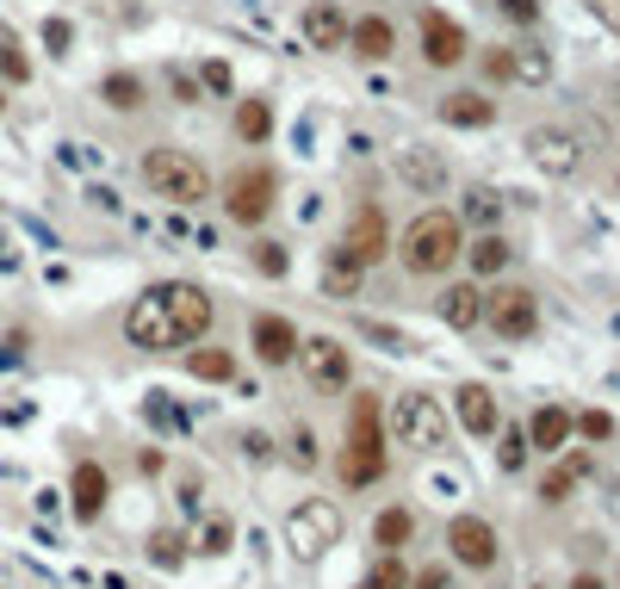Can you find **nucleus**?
<instances>
[{
  "instance_id": "423d86ee",
  "label": "nucleus",
  "mask_w": 620,
  "mask_h": 589,
  "mask_svg": "<svg viewBox=\"0 0 620 589\" xmlns=\"http://www.w3.org/2000/svg\"><path fill=\"white\" fill-rule=\"evenodd\" d=\"M286 540H292L298 558H323L329 546L341 540V509H335V503H323V496L298 503V509L286 515Z\"/></svg>"
},
{
  "instance_id": "72a5a7b5",
  "label": "nucleus",
  "mask_w": 620,
  "mask_h": 589,
  "mask_svg": "<svg viewBox=\"0 0 620 589\" xmlns=\"http://www.w3.org/2000/svg\"><path fill=\"white\" fill-rule=\"evenodd\" d=\"M527 453H534V447H527V428H509V434H503V453H496V459H503V472H521Z\"/></svg>"
},
{
  "instance_id": "8fccbe9b",
  "label": "nucleus",
  "mask_w": 620,
  "mask_h": 589,
  "mask_svg": "<svg viewBox=\"0 0 620 589\" xmlns=\"http://www.w3.org/2000/svg\"><path fill=\"white\" fill-rule=\"evenodd\" d=\"M0 112H7V93H0Z\"/></svg>"
},
{
  "instance_id": "7c9ffc66",
  "label": "nucleus",
  "mask_w": 620,
  "mask_h": 589,
  "mask_svg": "<svg viewBox=\"0 0 620 589\" xmlns=\"http://www.w3.org/2000/svg\"><path fill=\"white\" fill-rule=\"evenodd\" d=\"M360 589H410V571L397 565V552H385L366 577H360Z\"/></svg>"
},
{
  "instance_id": "dca6fc26",
  "label": "nucleus",
  "mask_w": 620,
  "mask_h": 589,
  "mask_svg": "<svg viewBox=\"0 0 620 589\" xmlns=\"http://www.w3.org/2000/svg\"><path fill=\"white\" fill-rule=\"evenodd\" d=\"M304 44L310 50H341L348 44V13L335 0H310L304 7Z\"/></svg>"
},
{
  "instance_id": "a18cd8bd",
  "label": "nucleus",
  "mask_w": 620,
  "mask_h": 589,
  "mask_svg": "<svg viewBox=\"0 0 620 589\" xmlns=\"http://www.w3.org/2000/svg\"><path fill=\"white\" fill-rule=\"evenodd\" d=\"M292 459H298V465H317V441H310V428H298V441H292Z\"/></svg>"
},
{
  "instance_id": "20e7f679",
  "label": "nucleus",
  "mask_w": 620,
  "mask_h": 589,
  "mask_svg": "<svg viewBox=\"0 0 620 589\" xmlns=\"http://www.w3.org/2000/svg\"><path fill=\"white\" fill-rule=\"evenodd\" d=\"M341 478L348 484H372L385 478V434H379V397L354 403V422H348V453H341Z\"/></svg>"
},
{
  "instance_id": "a19ab883",
  "label": "nucleus",
  "mask_w": 620,
  "mask_h": 589,
  "mask_svg": "<svg viewBox=\"0 0 620 589\" xmlns=\"http://www.w3.org/2000/svg\"><path fill=\"white\" fill-rule=\"evenodd\" d=\"M255 261H261V273H286V248H279V242H261V255H255Z\"/></svg>"
},
{
  "instance_id": "6e6552de",
  "label": "nucleus",
  "mask_w": 620,
  "mask_h": 589,
  "mask_svg": "<svg viewBox=\"0 0 620 589\" xmlns=\"http://www.w3.org/2000/svg\"><path fill=\"white\" fill-rule=\"evenodd\" d=\"M385 248H391V224L379 205H360L354 217H348V230H341V248L335 255H348L354 267H372V261H385Z\"/></svg>"
},
{
  "instance_id": "412c9836",
  "label": "nucleus",
  "mask_w": 620,
  "mask_h": 589,
  "mask_svg": "<svg viewBox=\"0 0 620 589\" xmlns=\"http://www.w3.org/2000/svg\"><path fill=\"white\" fill-rule=\"evenodd\" d=\"M441 323L447 329H478L484 323V292L478 286H447V292H441Z\"/></svg>"
},
{
  "instance_id": "58836bf2",
  "label": "nucleus",
  "mask_w": 620,
  "mask_h": 589,
  "mask_svg": "<svg viewBox=\"0 0 620 589\" xmlns=\"http://www.w3.org/2000/svg\"><path fill=\"white\" fill-rule=\"evenodd\" d=\"M69 38H75V31H69V19H44V44H50V56H62V50H69Z\"/></svg>"
},
{
  "instance_id": "39448f33",
  "label": "nucleus",
  "mask_w": 620,
  "mask_h": 589,
  "mask_svg": "<svg viewBox=\"0 0 620 589\" xmlns=\"http://www.w3.org/2000/svg\"><path fill=\"white\" fill-rule=\"evenodd\" d=\"M391 434H397V447L441 453L447 447V410L434 397H422V391H410V397H397V410H391Z\"/></svg>"
},
{
  "instance_id": "393cba45",
  "label": "nucleus",
  "mask_w": 620,
  "mask_h": 589,
  "mask_svg": "<svg viewBox=\"0 0 620 589\" xmlns=\"http://www.w3.org/2000/svg\"><path fill=\"white\" fill-rule=\"evenodd\" d=\"M186 372L205 379V385H224V379H236V360L224 348H199V354H186Z\"/></svg>"
},
{
  "instance_id": "f8f14e48",
  "label": "nucleus",
  "mask_w": 620,
  "mask_h": 589,
  "mask_svg": "<svg viewBox=\"0 0 620 589\" xmlns=\"http://www.w3.org/2000/svg\"><path fill=\"white\" fill-rule=\"evenodd\" d=\"M447 552L459 558L465 571H490L496 565V527L478 521V515H459V521L447 527Z\"/></svg>"
},
{
  "instance_id": "b1692460",
  "label": "nucleus",
  "mask_w": 620,
  "mask_h": 589,
  "mask_svg": "<svg viewBox=\"0 0 620 589\" xmlns=\"http://www.w3.org/2000/svg\"><path fill=\"white\" fill-rule=\"evenodd\" d=\"M465 261L478 267L484 279H496V273H503V267H509V242H503V236L490 230V236H478V242L465 248Z\"/></svg>"
},
{
  "instance_id": "bb28decb",
  "label": "nucleus",
  "mask_w": 620,
  "mask_h": 589,
  "mask_svg": "<svg viewBox=\"0 0 620 589\" xmlns=\"http://www.w3.org/2000/svg\"><path fill=\"white\" fill-rule=\"evenodd\" d=\"M267 131H273L267 100H242V106H236V137H242V143H267Z\"/></svg>"
},
{
  "instance_id": "cd10ccee",
  "label": "nucleus",
  "mask_w": 620,
  "mask_h": 589,
  "mask_svg": "<svg viewBox=\"0 0 620 589\" xmlns=\"http://www.w3.org/2000/svg\"><path fill=\"white\" fill-rule=\"evenodd\" d=\"M416 534V521H410V509H379V521H372V540L385 546V552H397L403 540Z\"/></svg>"
},
{
  "instance_id": "a211bd4d",
  "label": "nucleus",
  "mask_w": 620,
  "mask_h": 589,
  "mask_svg": "<svg viewBox=\"0 0 620 589\" xmlns=\"http://www.w3.org/2000/svg\"><path fill=\"white\" fill-rule=\"evenodd\" d=\"M255 354H261L267 366L298 360V329L286 323V317H255Z\"/></svg>"
},
{
  "instance_id": "2f4dec72",
  "label": "nucleus",
  "mask_w": 620,
  "mask_h": 589,
  "mask_svg": "<svg viewBox=\"0 0 620 589\" xmlns=\"http://www.w3.org/2000/svg\"><path fill=\"white\" fill-rule=\"evenodd\" d=\"M0 81H7V87H19V81H31V62H25V50H19L13 38H7V31H0Z\"/></svg>"
},
{
  "instance_id": "c9c22d12",
  "label": "nucleus",
  "mask_w": 620,
  "mask_h": 589,
  "mask_svg": "<svg viewBox=\"0 0 620 589\" xmlns=\"http://www.w3.org/2000/svg\"><path fill=\"white\" fill-rule=\"evenodd\" d=\"M149 552H155V565H168V571H174V565H180V534H155V540H149Z\"/></svg>"
},
{
  "instance_id": "2eb2a0df",
  "label": "nucleus",
  "mask_w": 620,
  "mask_h": 589,
  "mask_svg": "<svg viewBox=\"0 0 620 589\" xmlns=\"http://www.w3.org/2000/svg\"><path fill=\"white\" fill-rule=\"evenodd\" d=\"M422 56H428L434 69L465 62V31L453 25V19H441V13H422Z\"/></svg>"
},
{
  "instance_id": "6ab92c4d",
  "label": "nucleus",
  "mask_w": 620,
  "mask_h": 589,
  "mask_svg": "<svg viewBox=\"0 0 620 589\" xmlns=\"http://www.w3.org/2000/svg\"><path fill=\"white\" fill-rule=\"evenodd\" d=\"M565 441H571V410L546 403V410H534V416H527V447H540V453H565Z\"/></svg>"
},
{
  "instance_id": "f03ea898",
  "label": "nucleus",
  "mask_w": 620,
  "mask_h": 589,
  "mask_svg": "<svg viewBox=\"0 0 620 589\" xmlns=\"http://www.w3.org/2000/svg\"><path fill=\"white\" fill-rule=\"evenodd\" d=\"M403 267L410 273H422V279H441L453 261L465 255V236H459V217L453 211H422L410 230H403Z\"/></svg>"
},
{
  "instance_id": "9b49d317",
  "label": "nucleus",
  "mask_w": 620,
  "mask_h": 589,
  "mask_svg": "<svg viewBox=\"0 0 620 589\" xmlns=\"http://www.w3.org/2000/svg\"><path fill=\"white\" fill-rule=\"evenodd\" d=\"M224 211L236 217V224H261L267 211H273V174L267 168H242V174H230V186H224Z\"/></svg>"
},
{
  "instance_id": "79ce46f5",
  "label": "nucleus",
  "mask_w": 620,
  "mask_h": 589,
  "mask_svg": "<svg viewBox=\"0 0 620 589\" xmlns=\"http://www.w3.org/2000/svg\"><path fill=\"white\" fill-rule=\"evenodd\" d=\"M583 7H589L596 19H602L608 31H620V0H583Z\"/></svg>"
},
{
  "instance_id": "ea45409f",
  "label": "nucleus",
  "mask_w": 620,
  "mask_h": 589,
  "mask_svg": "<svg viewBox=\"0 0 620 589\" xmlns=\"http://www.w3.org/2000/svg\"><path fill=\"white\" fill-rule=\"evenodd\" d=\"M410 589H453V577H447V565H428V571L410 577Z\"/></svg>"
},
{
  "instance_id": "4c0bfd02",
  "label": "nucleus",
  "mask_w": 620,
  "mask_h": 589,
  "mask_svg": "<svg viewBox=\"0 0 620 589\" xmlns=\"http://www.w3.org/2000/svg\"><path fill=\"white\" fill-rule=\"evenodd\" d=\"M503 7V19H515V25H534L540 19V0H496Z\"/></svg>"
},
{
  "instance_id": "c85d7f7f",
  "label": "nucleus",
  "mask_w": 620,
  "mask_h": 589,
  "mask_svg": "<svg viewBox=\"0 0 620 589\" xmlns=\"http://www.w3.org/2000/svg\"><path fill=\"white\" fill-rule=\"evenodd\" d=\"M323 292H329V298H354V292H360V267L348 261V255H329V267H323Z\"/></svg>"
},
{
  "instance_id": "49530a36",
  "label": "nucleus",
  "mask_w": 620,
  "mask_h": 589,
  "mask_svg": "<svg viewBox=\"0 0 620 589\" xmlns=\"http://www.w3.org/2000/svg\"><path fill=\"white\" fill-rule=\"evenodd\" d=\"M484 75H490V81H509V50H490V56H484Z\"/></svg>"
},
{
  "instance_id": "c756f323",
  "label": "nucleus",
  "mask_w": 620,
  "mask_h": 589,
  "mask_svg": "<svg viewBox=\"0 0 620 589\" xmlns=\"http://www.w3.org/2000/svg\"><path fill=\"white\" fill-rule=\"evenodd\" d=\"M100 100L118 106V112H131V106H143V81L137 75H106L100 81Z\"/></svg>"
},
{
  "instance_id": "de8ad7c7",
  "label": "nucleus",
  "mask_w": 620,
  "mask_h": 589,
  "mask_svg": "<svg viewBox=\"0 0 620 589\" xmlns=\"http://www.w3.org/2000/svg\"><path fill=\"white\" fill-rule=\"evenodd\" d=\"M242 453H248V459H267V453H273V441H267V434H242Z\"/></svg>"
},
{
  "instance_id": "37998d69",
  "label": "nucleus",
  "mask_w": 620,
  "mask_h": 589,
  "mask_svg": "<svg viewBox=\"0 0 620 589\" xmlns=\"http://www.w3.org/2000/svg\"><path fill=\"white\" fill-rule=\"evenodd\" d=\"M205 87H211V93H230V69H224V62H205Z\"/></svg>"
},
{
  "instance_id": "a878e982",
  "label": "nucleus",
  "mask_w": 620,
  "mask_h": 589,
  "mask_svg": "<svg viewBox=\"0 0 620 589\" xmlns=\"http://www.w3.org/2000/svg\"><path fill=\"white\" fill-rule=\"evenodd\" d=\"M577 478H589V453H571V459L558 465V472H546L540 496H546V503H565V496H571V484H577Z\"/></svg>"
},
{
  "instance_id": "e433bc0d",
  "label": "nucleus",
  "mask_w": 620,
  "mask_h": 589,
  "mask_svg": "<svg viewBox=\"0 0 620 589\" xmlns=\"http://www.w3.org/2000/svg\"><path fill=\"white\" fill-rule=\"evenodd\" d=\"M199 552H230V521H205V540H199Z\"/></svg>"
},
{
  "instance_id": "0eeeda50",
  "label": "nucleus",
  "mask_w": 620,
  "mask_h": 589,
  "mask_svg": "<svg viewBox=\"0 0 620 589\" xmlns=\"http://www.w3.org/2000/svg\"><path fill=\"white\" fill-rule=\"evenodd\" d=\"M484 323L509 341H527L540 329V298L527 292V286H496V292H484Z\"/></svg>"
},
{
  "instance_id": "09e8293b",
  "label": "nucleus",
  "mask_w": 620,
  "mask_h": 589,
  "mask_svg": "<svg viewBox=\"0 0 620 589\" xmlns=\"http://www.w3.org/2000/svg\"><path fill=\"white\" fill-rule=\"evenodd\" d=\"M571 589H602V583H596V577H577V583Z\"/></svg>"
},
{
  "instance_id": "f257e3e1",
  "label": "nucleus",
  "mask_w": 620,
  "mask_h": 589,
  "mask_svg": "<svg viewBox=\"0 0 620 589\" xmlns=\"http://www.w3.org/2000/svg\"><path fill=\"white\" fill-rule=\"evenodd\" d=\"M211 292L205 286H186V279H162L149 292L131 298L124 310V341L143 348V354H168V348H193V341L211 329Z\"/></svg>"
},
{
  "instance_id": "ddd939ff",
  "label": "nucleus",
  "mask_w": 620,
  "mask_h": 589,
  "mask_svg": "<svg viewBox=\"0 0 620 589\" xmlns=\"http://www.w3.org/2000/svg\"><path fill=\"white\" fill-rule=\"evenodd\" d=\"M106 496H112V478H106V472H100L93 459H81L75 478H69V509H75V521H100Z\"/></svg>"
},
{
  "instance_id": "5701e85b",
  "label": "nucleus",
  "mask_w": 620,
  "mask_h": 589,
  "mask_svg": "<svg viewBox=\"0 0 620 589\" xmlns=\"http://www.w3.org/2000/svg\"><path fill=\"white\" fill-rule=\"evenodd\" d=\"M509 81L546 87V81H552V56H546L540 44H515V50H509Z\"/></svg>"
},
{
  "instance_id": "4be33fe9",
  "label": "nucleus",
  "mask_w": 620,
  "mask_h": 589,
  "mask_svg": "<svg viewBox=\"0 0 620 589\" xmlns=\"http://www.w3.org/2000/svg\"><path fill=\"white\" fill-rule=\"evenodd\" d=\"M459 428L465 434H496V397L484 385H459Z\"/></svg>"
},
{
  "instance_id": "473e14b6",
  "label": "nucleus",
  "mask_w": 620,
  "mask_h": 589,
  "mask_svg": "<svg viewBox=\"0 0 620 589\" xmlns=\"http://www.w3.org/2000/svg\"><path fill=\"white\" fill-rule=\"evenodd\" d=\"M465 217H472V224H484V230H490L496 217H503V199H496L490 186H472V193H465Z\"/></svg>"
},
{
  "instance_id": "1a4fd4ad",
  "label": "nucleus",
  "mask_w": 620,
  "mask_h": 589,
  "mask_svg": "<svg viewBox=\"0 0 620 589\" xmlns=\"http://www.w3.org/2000/svg\"><path fill=\"white\" fill-rule=\"evenodd\" d=\"M298 366H304V379L317 391H348V379H354V366H348V348H341L335 335L298 341Z\"/></svg>"
},
{
  "instance_id": "f3484780",
  "label": "nucleus",
  "mask_w": 620,
  "mask_h": 589,
  "mask_svg": "<svg viewBox=\"0 0 620 589\" xmlns=\"http://www.w3.org/2000/svg\"><path fill=\"white\" fill-rule=\"evenodd\" d=\"M348 50H354V56H366V62H385L391 50H397V25H391V19H379V13L354 19V25H348Z\"/></svg>"
},
{
  "instance_id": "aec40b11",
  "label": "nucleus",
  "mask_w": 620,
  "mask_h": 589,
  "mask_svg": "<svg viewBox=\"0 0 620 589\" xmlns=\"http://www.w3.org/2000/svg\"><path fill=\"white\" fill-rule=\"evenodd\" d=\"M490 118H496V100H484V93H447V100H441V124H459V131H484Z\"/></svg>"
},
{
  "instance_id": "4468645a",
  "label": "nucleus",
  "mask_w": 620,
  "mask_h": 589,
  "mask_svg": "<svg viewBox=\"0 0 620 589\" xmlns=\"http://www.w3.org/2000/svg\"><path fill=\"white\" fill-rule=\"evenodd\" d=\"M397 180L416 186V193H441L447 186V162L434 149H422V143H403L397 149Z\"/></svg>"
},
{
  "instance_id": "7ed1b4c3",
  "label": "nucleus",
  "mask_w": 620,
  "mask_h": 589,
  "mask_svg": "<svg viewBox=\"0 0 620 589\" xmlns=\"http://www.w3.org/2000/svg\"><path fill=\"white\" fill-rule=\"evenodd\" d=\"M143 186L168 205H199L211 199V174L199 168V155L186 149H149L143 155Z\"/></svg>"
},
{
  "instance_id": "c03bdc74",
  "label": "nucleus",
  "mask_w": 620,
  "mask_h": 589,
  "mask_svg": "<svg viewBox=\"0 0 620 589\" xmlns=\"http://www.w3.org/2000/svg\"><path fill=\"white\" fill-rule=\"evenodd\" d=\"M168 87H174V100H180V106H193V100H199V87H193V75H180V69H174V75H168Z\"/></svg>"
},
{
  "instance_id": "f704fd0d",
  "label": "nucleus",
  "mask_w": 620,
  "mask_h": 589,
  "mask_svg": "<svg viewBox=\"0 0 620 589\" xmlns=\"http://www.w3.org/2000/svg\"><path fill=\"white\" fill-rule=\"evenodd\" d=\"M571 428L589 434V441H608V434H614V422H608L602 410H583V416H571Z\"/></svg>"
},
{
  "instance_id": "9d476101",
  "label": "nucleus",
  "mask_w": 620,
  "mask_h": 589,
  "mask_svg": "<svg viewBox=\"0 0 620 589\" xmlns=\"http://www.w3.org/2000/svg\"><path fill=\"white\" fill-rule=\"evenodd\" d=\"M527 162L540 174H552V180H565V174L583 168V137L577 131H527Z\"/></svg>"
}]
</instances>
